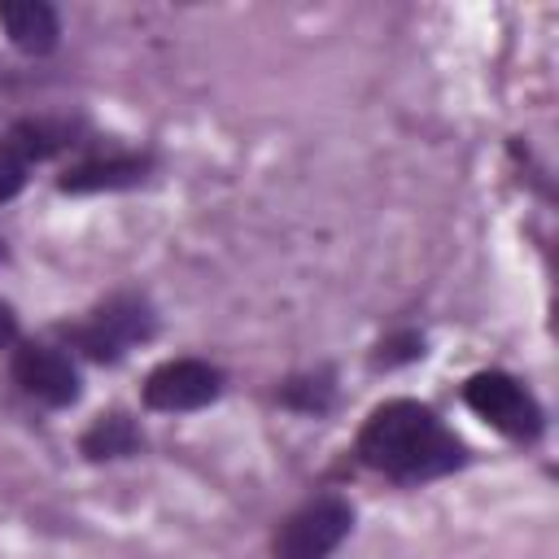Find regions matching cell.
I'll return each mask as SVG.
<instances>
[{"instance_id": "3", "label": "cell", "mask_w": 559, "mask_h": 559, "mask_svg": "<svg viewBox=\"0 0 559 559\" xmlns=\"http://www.w3.org/2000/svg\"><path fill=\"white\" fill-rule=\"evenodd\" d=\"M354 528V507L336 493L310 498L306 507H297L280 528H275V559H328L332 550H341V542Z\"/></svg>"}, {"instance_id": "4", "label": "cell", "mask_w": 559, "mask_h": 559, "mask_svg": "<svg viewBox=\"0 0 559 559\" xmlns=\"http://www.w3.org/2000/svg\"><path fill=\"white\" fill-rule=\"evenodd\" d=\"M463 402L485 424H493L498 432H507L515 441H533L546 428V415H542L537 397L515 376H507V371H476V376H467Z\"/></svg>"}, {"instance_id": "9", "label": "cell", "mask_w": 559, "mask_h": 559, "mask_svg": "<svg viewBox=\"0 0 559 559\" xmlns=\"http://www.w3.org/2000/svg\"><path fill=\"white\" fill-rule=\"evenodd\" d=\"M79 450L87 454V459H127V454H135L140 450V428L122 415V411H114V415H100L87 432H83V441H79Z\"/></svg>"}, {"instance_id": "6", "label": "cell", "mask_w": 559, "mask_h": 559, "mask_svg": "<svg viewBox=\"0 0 559 559\" xmlns=\"http://www.w3.org/2000/svg\"><path fill=\"white\" fill-rule=\"evenodd\" d=\"M13 380L22 384V393H31L44 406H74L83 393V380L70 354L44 341H26L13 349Z\"/></svg>"}, {"instance_id": "12", "label": "cell", "mask_w": 559, "mask_h": 559, "mask_svg": "<svg viewBox=\"0 0 559 559\" xmlns=\"http://www.w3.org/2000/svg\"><path fill=\"white\" fill-rule=\"evenodd\" d=\"M419 354H424V341H419L415 332H406V336H389V341L380 345L376 362H380V367H397V362H411V358H419Z\"/></svg>"}, {"instance_id": "8", "label": "cell", "mask_w": 559, "mask_h": 559, "mask_svg": "<svg viewBox=\"0 0 559 559\" xmlns=\"http://www.w3.org/2000/svg\"><path fill=\"white\" fill-rule=\"evenodd\" d=\"M0 26H4L9 44L22 48V52H31V57L52 52L57 39H61L57 9L44 4V0H4L0 4Z\"/></svg>"}, {"instance_id": "11", "label": "cell", "mask_w": 559, "mask_h": 559, "mask_svg": "<svg viewBox=\"0 0 559 559\" xmlns=\"http://www.w3.org/2000/svg\"><path fill=\"white\" fill-rule=\"evenodd\" d=\"M26 157L17 153L13 140H0V201H13L26 188Z\"/></svg>"}, {"instance_id": "7", "label": "cell", "mask_w": 559, "mask_h": 559, "mask_svg": "<svg viewBox=\"0 0 559 559\" xmlns=\"http://www.w3.org/2000/svg\"><path fill=\"white\" fill-rule=\"evenodd\" d=\"M153 170V157L144 153H109V157H87L79 166H70L57 188L61 192H114V188H135L144 183Z\"/></svg>"}, {"instance_id": "13", "label": "cell", "mask_w": 559, "mask_h": 559, "mask_svg": "<svg viewBox=\"0 0 559 559\" xmlns=\"http://www.w3.org/2000/svg\"><path fill=\"white\" fill-rule=\"evenodd\" d=\"M17 341V314L9 301H0V349H9Z\"/></svg>"}, {"instance_id": "10", "label": "cell", "mask_w": 559, "mask_h": 559, "mask_svg": "<svg viewBox=\"0 0 559 559\" xmlns=\"http://www.w3.org/2000/svg\"><path fill=\"white\" fill-rule=\"evenodd\" d=\"M280 402H284V406H293V411L319 415V411H328V402H332V376H328V371L293 376V380H284V389H280Z\"/></svg>"}, {"instance_id": "5", "label": "cell", "mask_w": 559, "mask_h": 559, "mask_svg": "<svg viewBox=\"0 0 559 559\" xmlns=\"http://www.w3.org/2000/svg\"><path fill=\"white\" fill-rule=\"evenodd\" d=\"M223 393V371L205 358H170L148 371L144 380V406L148 411H201Z\"/></svg>"}, {"instance_id": "2", "label": "cell", "mask_w": 559, "mask_h": 559, "mask_svg": "<svg viewBox=\"0 0 559 559\" xmlns=\"http://www.w3.org/2000/svg\"><path fill=\"white\" fill-rule=\"evenodd\" d=\"M153 328H157L153 306H148L144 297H135V293H118V297H109L105 306H96L83 323L66 328V336H70V345H79L87 358H96V362H118L131 345L148 341Z\"/></svg>"}, {"instance_id": "1", "label": "cell", "mask_w": 559, "mask_h": 559, "mask_svg": "<svg viewBox=\"0 0 559 559\" xmlns=\"http://www.w3.org/2000/svg\"><path fill=\"white\" fill-rule=\"evenodd\" d=\"M358 459L389 480L419 485L459 472L467 463V445L424 402L393 397L376 406L358 428Z\"/></svg>"}]
</instances>
